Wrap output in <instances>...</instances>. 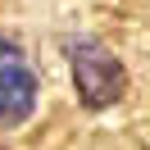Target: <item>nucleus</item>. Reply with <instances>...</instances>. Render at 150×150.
Here are the masks:
<instances>
[{
  "label": "nucleus",
  "mask_w": 150,
  "mask_h": 150,
  "mask_svg": "<svg viewBox=\"0 0 150 150\" xmlns=\"http://www.w3.org/2000/svg\"><path fill=\"white\" fill-rule=\"evenodd\" d=\"M64 59H68V73H73L77 100L86 109H109L114 100H123L127 73H123L118 55L109 46H100L96 37H68L64 41Z\"/></svg>",
  "instance_id": "1"
},
{
  "label": "nucleus",
  "mask_w": 150,
  "mask_h": 150,
  "mask_svg": "<svg viewBox=\"0 0 150 150\" xmlns=\"http://www.w3.org/2000/svg\"><path fill=\"white\" fill-rule=\"evenodd\" d=\"M37 68H32L28 50L18 41L0 37V127H18L37 109Z\"/></svg>",
  "instance_id": "2"
}]
</instances>
